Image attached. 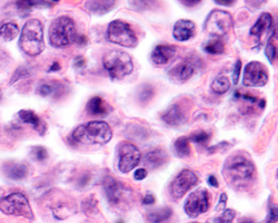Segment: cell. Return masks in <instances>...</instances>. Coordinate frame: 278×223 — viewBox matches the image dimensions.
Wrapping results in <instances>:
<instances>
[{"instance_id":"1","label":"cell","mask_w":278,"mask_h":223,"mask_svg":"<svg viewBox=\"0 0 278 223\" xmlns=\"http://www.w3.org/2000/svg\"><path fill=\"white\" fill-rule=\"evenodd\" d=\"M223 174L229 185L235 189H244L253 182L255 166L246 156L235 153L225 163Z\"/></svg>"},{"instance_id":"31","label":"cell","mask_w":278,"mask_h":223,"mask_svg":"<svg viewBox=\"0 0 278 223\" xmlns=\"http://www.w3.org/2000/svg\"><path fill=\"white\" fill-rule=\"evenodd\" d=\"M31 155L38 162H43L48 157V153L43 146H34L31 148Z\"/></svg>"},{"instance_id":"33","label":"cell","mask_w":278,"mask_h":223,"mask_svg":"<svg viewBox=\"0 0 278 223\" xmlns=\"http://www.w3.org/2000/svg\"><path fill=\"white\" fill-rule=\"evenodd\" d=\"M265 54H266L268 61L270 63H274L275 60H276V55H277V48H276V45H274L273 41L268 42L266 48H265Z\"/></svg>"},{"instance_id":"13","label":"cell","mask_w":278,"mask_h":223,"mask_svg":"<svg viewBox=\"0 0 278 223\" xmlns=\"http://www.w3.org/2000/svg\"><path fill=\"white\" fill-rule=\"evenodd\" d=\"M197 66L198 61L195 57H190L176 65L174 68H171L169 71V75L175 82L184 83L188 81L189 78L194 75Z\"/></svg>"},{"instance_id":"18","label":"cell","mask_w":278,"mask_h":223,"mask_svg":"<svg viewBox=\"0 0 278 223\" xmlns=\"http://www.w3.org/2000/svg\"><path fill=\"white\" fill-rule=\"evenodd\" d=\"M162 119L165 123L170 126H178L186 121V117L180 105H171V106L162 115Z\"/></svg>"},{"instance_id":"43","label":"cell","mask_w":278,"mask_h":223,"mask_svg":"<svg viewBox=\"0 0 278 223\" xmlns=\"http://www.w3.org/2000/svg\"><path fill=\"white\" fill-rule=\"evenodd\" d=\"M226 202H227V195L223 193L222 194V198H221V201H220V205H218L217 207V210H221V209H224L225 206H226Z\"/></svg>"},{"instance_id":"7","label":"cell","mask_w":278,"mask_h":223,"mask_svg":"<svg viewBox=\"0 0 278 223\" xmlns=\"http://www.w3.org/2000/svg\"><path fill=\"white\" fill-rule=\"evenodd\" d=\"M108 41L121 45L123 47L134 48L138 44V39L131 26L123 21L111 22L107 29Z\"/></svg>"},{"instance_id":"17","label":"cell","mask_w":278,"mask_h":223,"mask_svg":"<svg viewBox=\"0 0 278 223\" xmlns=\"http://www.w3.org/2000/svg\"><path fill=\"white\" fill-rule=\"evenodd\" d=\"M167 160H168V156L166 152L162 148H156V150L150 151V152H148L146 155H145L143 162L145 164V166L153 170V169H157L164 165V164L167 162Z\"/></svg>"},{"instance_id":"9","label":"cell","mask_w":278,"mask_h":223,"mask_svg":"<svg viewBox=\"0 0 278 223\" xmlns=\"http://www.w3.org/2000/svg\"><path fill=\"white\" fill-rule=\"evenodd\" d=\"M118 169L123 173H128L134 170L141 161V151L134 144L122 142L117 146Z\"/></svg>"},{"instance_id":"41","label":"cell","mask_w":278,"mask_h":223,"mask_svg":"<svg viewBox=\"0 0 278 223\" xmlns=\"http://www.w3.org/2000/svg\"><path fill=\"white\" fill-rule=\"evenodd\" d=\"M182 4H184L187 7H194L197 4H200L202 0H180Z\"/></svg>"},{"instance_id":"12","label":"cell","mask_w":278,"mask_h":223,"mask_svg":"<svg viewBox=\"0 0 278 223\" xmlns=\"http://www.w3.org/2000/svg\"><path fill=\"white\" fill-rule=\"evenodd\" d=\"M268 82V70L260 62H250L244 71L243 83L248 87H261Z\"/></svg>"},{"instance_id":"47","label":"cell","mask_w":278,"mask_h":223,"mask_svg":"<svg viewBox=\"0 0 278 223\" xmlns=\"http://www.w3.org/2000/svg\"><path fill=\"white\" fill-rule=\"evenodd\" d=\"M242 223H254V222L251 221V220H245V221H243Z\"/></svg>"},{"instance_id":"38","label":"cell","mask_w":278,"mask_h":223,"mask_svg":"<svg viewBox=\"0 0 278 223\" xmlns=\"http://www.w3.org/2000/svg\"><path fill=\"white\" fill-rule=\"evenodd\" d=\"M147 174H148V172H147L146 169H138L134 174V179L137 181H142L144 179H146Z\"/></svg>"},{"instance_id":"26","label":"cell","mask_w":278,"mask_h":223,"mask_svg":"<svg viewBox=\"0 0 278 223\" xmlns=\"http://www.w3.org/2000/svg\"><path fill=\"white\" fill-rule=\"evenodd\" d=\"M230 88V82L226 76H218L211 84V89L215 94H225L227 93Z\"/></svg>"},{"instance_id":"46","label":"cell","mask_w":278,"mask_h":223,"mask_svg":"<svg viewBox=\"0 0 278 223\" xmlns=\"http://www.w3.org/2000/svg\"><path fill=\"white\" fill-rule=\"evenodd\" d=\"M61 69V65H59L58 63H55L54 65H52V66L50 67V70L51 71H54V70H59Z\"/></svg>"},{"instance_id":"44","label":"cell","mask_w":278,"mask_h":223,"mask_svg":"<svg viewBox=\"0 0 278 223\" xmlns=\"http://www.w3.org/2000/svg\"><path fill=\"white\" fill-rule=\"evenodd\" d=\"M208 184L210 187H213V188H218V185H220V184H218L217 179L215 178L214 175H209L208 176Z\"/></svg>"},{"instance_id":"34","label":"cell","mask_w":278,"mask_h":223,"mask_svg":"<svg viewBox=\"0 0 278 223\" xmlns=\"http://www.w3.org/2000/svg\"><path fill=\"white\" fill-rule=\"evenodd\" d=\"M154 95V89L150 86H144L143 89L139 93V100L144 103H147L151 100V97Z\"/></svg>"},{"instance_id":"25","label":"cell","mask_w":278,"mask_h":223,"mask_svg":"<svg viewBox=\"0 0 278 223\" xmlns=\"http://www.w3.org/2000/svg\"><path fill=\"white\" fill-rule=\"evenodd\" d=\"M175 154L178 157H188L190 155V145L187 137H180L174 144Z\"/></svg>"},{"instance_id":"27","label":"cell","mask_w":278,"mask_h":223,"mask_svg":"<svg viewBox=\"0 0 278 223\" xmlns=\"http://www.w3.org/2000/svg\"><path fill=\"white\" fill-rule=\"evenodd\" d=\"M204 50L210 55H220L225 50V45L220 38H213L204 46Z\"/></svg>"},{"instance_id":"29","label":"cell","mask_w":278,"mask_h":223,"mask_svg":"<svg viewBox=\"0 0 278 223\" xmlns=\"http://www.w3.org/2000/svg\"><path fill=\"white\" fill-rule=\"evenodd\" d=\"M19 34V27L14 23L5 24L2 28H0V35L4 37L5 41L10 42L15 39Z\"/></svg>"},{"instance_id":"36","label":"cell","mask_w":278,"mask_h":223,"mask_svg":"<svg viewBox=\"0 0 278 223\" xmlns=\"http://www.w3.org/2000/svg\"><path fill=\"white\" fill-rule=\"evenodd\" d=\"M241 69H242V61L238 60L236 62V65H235V68H234V71H233V82L234 84H238V80H240V75H241Z\"/></svg>"},{"instance_id":"21","label":"cell","mask_w":278,"mask_h":223,"mask_svg":"<svg viewBox=\"0 0 278 223\" xmlns=\"http://www.w3.org/2000/svg\"><path fill=\"white\" fill-rule=\"evenodd\" d=\"M86 109H87L88 114L95 115V116H103V115L108 114L110 112V107L105 103L103 98H101L99 96L90 98L87 105H86Z\"/></svg>"},{"instance_id":"16","label":"cell","mask_w":278,"mask_h":223,"mask_svg":"<svg viewBox=\"0 0 278 223\" xmlns=\"http://www.w3.org/2000/svg\"><path fill=\"white\" fill-rule=\"evenodd\" d=\"M176 55V48L170 45H158L150 55L151 61L156 65L169 63Z\"/></svg>"},{"instance_id":"23","label":"cell","mask_w":278,"mask_h":223,"mask_svg":"<svg viewBox=\"0 0 278 223\" xmlns=\"http://www.w3.org/2000/svg\"><path fill=\"white\" fill-rule=\"evenodd\" d=\"M19 117H21V120L25 123H27V124H30V125L32 127H35L37 131H39V132H41V134L44 133V131H43V122L42 120L39 119V117L34 113V112L32 110H29V109H22L21 112H19L18 113Z\"/></svg>"},{"instance_id":"14","label":"cell","mask_w":278,"mask_h":223,"mask_svg":"<svg viewBox=\"0 0 278 223\" xmlns=\"http://www.w3.org/2000/svg\"><path fill=\"white\" fill-rule=\"evenodd\" d=\"M104 187L106 196H107V199L111 206L121 205L123 199L125 198V195L129 193L128 189H125L124 184H122L121 182H118L114 178H110V176L105 179Z\"/></svg>"},{"instance_id":"20","label":"cell","mask_w":278,"mask_h":223,"mask_svg":"<svg viewBox=\"0 0 278 223\" xmlns=\"http://www.w3.org/2000/svg\"><path fill=\"white\" fill-rule=\"evenodd\" d=\"M271 25H273V17H271V15L268 14V12H264V14H262L260 18L257 19V22L253 27H251L250 35L261 39L265 32L269 30Z\"/></svg>"},{"instance_id":"15","label":"cell","mask_w":278,"mask_h":223,"mask_svg":"<svg viewBox=\"0 0 278 223\" xmlns=\"http://www.w3.org/2000/svg\"><path fill=\"white\" fill-rule=\"evenodd\" d=\"M195 29L196 25L194 22L188 19H181L174 26L173 35L178 42H186L195 35Z\"/></svg>"},{"instance_id":"19","label":"cell","mask_w":278,"mask_h":223,"mask_svg":"<svg viewBox=\"0 0 278 223\" xmlns=\"http://www.w3.org/2000/svg\"><path fill=\"white\" fill-rule=\"evenodd\" d=\"M4 172L10 180L21 181L24 180L28 174L27 166L25 164L15 163V162H8L4 165Z\"/></svg>"},{"instance_id":"6","label":"cell","mask_w":278,"mask_h":223,"mask_svg":"<svg viewBox=\"0 0 278 223\" xmlns=\"http://www.w3.org/2000/svg\"><path fill=\"white\" fill-rule=\"evenodd\" d=\"M0 211L12 216H24L32 220L35 218L27 196L21 192L11 193L0 199Z\"/></svg>"},{"instance_id":"40","label":"cell","mask_w":278,"mask_h":223,"mask_svg":"<svg viewBox=\"0 0 278 223\" xmlns=\"http://www.w3.org/2000/svg\"><path fill=\"white\" fill-rule=\"evenodd\" d=\"M143 202H144V205H147V206L154 205V203H155V196H154L153 194H147V195L144 198Z\"/></svg>"},{"instance_id":"5","label":"cell","mask_w":278,"mask_h":223,"mask_svg":"<svg viewBox=\"0 0 278 223\" xmlns=\"http://www.w3.org/2000/svg\"><path fill=\"white\" fill-rule=\"evenodd\" d=\"M104 68L114 80H123L134 69L131 57L125 51L112 50L104 57Z\"/></svg>"},{"instance_id":"42","label":"cell","mask_w":278,"mask_h":223,"mask_svg":"<svg viewBox=\"0 0 278 223\" xmlns=\"http://www.w3.org/2000/svg\"><path fill=\"white\" fill-rule=\"evenodd\" d=\"M215 3L221 6H231L236 3V0H215Z\"/></svg>"},{"instance_id":"28","label":"cell","mask_w":278,"mask_h":223,"mask_svg":"<svg viewBox=\"0 0 278 223\" xmlns=\"http://www.w3.org/2000/svg\"><path fill=\"white\" fill-rule=\"evenodd\" d=\"M47 5L46 0H17L16 6L19 11L29 12L32 8L42 7V6Z\"/></svg>"},{"instance_id":"4","label":"cell","mask_w":278,"mask_h":223,"mask_svg":"<svg viewBox=\"0 0 278 223\" xmlns=\"http://www.w3.org/2000/svg\"><path fill=\"white\" fill-rule=\"evenodd\" d=\"M77 41L74 21L67 16L56 18L49 28V42L54 47H65Z\"/></svg>"},{"instance_id":"45","label":"cell","mask_w":278,"mask_h":223,"mask_svg":"<svg viewBox=\"0 0 278 223\" xmlns=\"http://www.w3.org/2000/svg\"><path fill=\"white\" fill-rule=\"evenodd\" d=\"M75 65L78 67H83L85 65V58L83 57H77L76 61H75Z\"/></svg>"},{"instance_id":"39","label":"cell","mask_w":278,"mask_h":223,"mask_svg":"<svg viewBox=\"0 0 278 223\" xmlns=\"http://www.w3.org/2000/svg\"><path fill=\"white\" fill-rule=\"evenodd\" d=\"M265 3V0H246V4H248L250 7L258 8Z\"/></svg>"},{"instance_id":"22","label":"cell","mask_w":278,"mask_h":223,"mask_svg":"<svg viewBox=\"0 0 278 223\" xmlns=\"http://www.w3.org/2000/svg\"><path fill=\"white\" fill-rule=\"evenodd\" d=\"M114 6L115 0H88L86 3V8L98 15H104L110 11Z\"/></svg>"},{"instance_id":"8","label":"cell","mask_w":278,"mask_h":223,"mask_svg":"<svg viewBox=\"0 0 278 223\" xmlns=\"http://www.w3.org/2000/svg\"><path fill=\"white\" fill-rule=\"evenodd\" d=\"M233 27V17L227 11L213 10L204 24V29L215 38L223 37Z\"/></svg>"},{"instance_id":"11","label":"cell","mask_w":278,"mask_h":223,"mask_svg":"<svg viewBox=\"0 0 278 223\" xmlns=\"http://www.w3.org/2000/svg\"><path fill=\"white\" fill-rule=\"evenodd\" d=\"M209 208L208 192L206 189H198L191 193L185 203V212L189 218H197Z\"/></svg>"},{"instance_id":"35","label":"cell","mask_w":278,"mask_h":223,"mask_svg":"<svg viewBox=\"0 0 278 223\" xmlns=\"http://www.w3.org/2000/svg\"><path fill=\"white\" fill-rule=\"evenodd\" d=\"M38 93L41 94L42 96H48V95L54 93V87L50 86V85H48V84H43V85H41V86H39Z\"/></svg>"},{"instance_id":"32","label":"cell","mask_w":278,"mask_h":223,"mask_svg":"<svg viewBox=\"0 0 278 223\" xmlns=\"http://www.w3.org/2000/svg\"><path fill=\"white\" fill-rule=\"evenodd\" d=\"M209 139H210V135L206 132H200L190 136V141L197 144V145H206Z\"/></svg>"},{"instance_id":"3","label":"cell","mask_w":278,"mask_h":223,"mask_svg":"<svg viewBox=\"0 0 278 223\" xmlns=\"http://www.w3.org/2000/svg\"><path fill=\"white\" fill-rule=\"evenodd\" d=\"M19 47L28 56H38L45 48L44 26L38 19H30L25 24L19 38Z\"/></svg>"},{"instance_id":"48","label":"cell","mask_w":278,"mask_h":223,"mask_svg":"<svg viewBox=\"0 0 278 223\" xmlns=\"http://www.w3.org/2000/svg\"><path fill=\"white\" fill-rule=\"evenodd\" d=\"M52 2H55V3H57V2H59V0H52Z\"/></svg>"},{"instance_id":"10","label":"cell","mask_w":278,"mask_h":223,"mask_svg":"<svg viewBox=\"0 0 278 223\" xmlns=\"http://www.w3.org/2000/svg\"><path fill=\"white\" fill-rule=\"evenodd\" d=\"M198 183L197 175L190 170H184L170 184V195L174 200H180L191 188Z\"/></svg>"},{"instance_id":"2","label":"cell","mask_w":278,"mask_h":223,"mask_svg":"<svg viewBox=\"0 0 278 223\" xmlns=\"http://www.w3.org/2000/svg\"><path fill=\"white\" fill-rule=\"evenodd\" d=\"M71 137L83 145H105L111 140L112 132L106 122L92 121L75 128Z\"/></svg>"},{"instance_id":"30","label":"cell","mask_w":278,"mask_h":223,"mask_svg":"<svg viewBox=\"0 0 278 223\" xmlns=\"http://www.w3.org/2000/svg\"><path fill=\"white\" fill-rule=\"evenodd\" d=\"M236 216V211L233 209H226L220 218L215 219L214 223H233Z\"/></svg>"},{"instance_id":"24","label":"cell","mask_w":278,"mask_h":223,"mask_svg":"<svg viewBox=\"0 0 278 223\" xmlns=\"http://www.w3.org/2000/svg\"><path fill=\"white\" fill-rule=\"evenodd\" d=\"M171 214H173V210L170 208H163L160 210H156V211L150 212L148 214V221L150 223H163L167 221Z\"/></svg>"},{"instance_id":"37","label":"cell","mask_w":278,"mask_h":223,"mask_svg":"<svg viewBox=\"0 0 278 223\" xmlns=\"http://www.w3.org/2000/svg\"><path fill=\"white\" fill-rule=\"evenodd\" d=\"M277 222V207L274 206L269 209L266 223H276Z\"/></svg>"}]
</instances>
